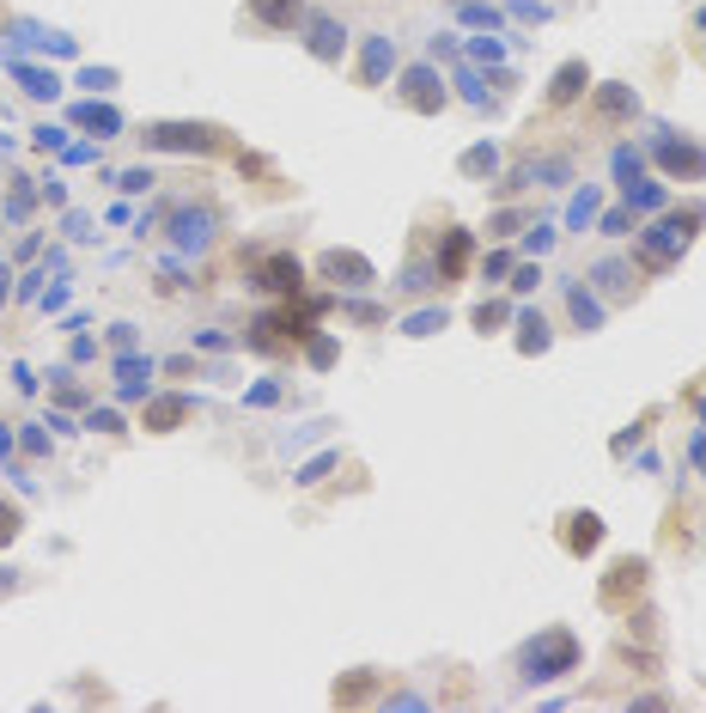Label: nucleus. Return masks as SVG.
Listing matches in <instances>:
<instances>
[{"label": "nucleus", "instance_id": "obj_1", "mask_svg": "<svg viewBox=\"0 0 706 713\" xmlns=\"http://www.w3.org/2000/svg\"><path fill=\"white\" fill-rule=\"evenodd\" d=\"M147 147H159V153H214L219 128H207V123H159V128H147Z\"/></svg>", "mask_w": 706, "mask_h": 713}, {"label": "nucleus", "instance_id": "obj_2", "mask_svg": "<svg viewBox=\"0 0 706 713\" xmlns=\"http://www.w3.org/2000/svg\"><path fill=\"white\" fill-rule=\"evenodd\" d=\"M524 677H560V671H572L579 665V647H572V635H560V628H554V635H542V647H530L524 652Z\"/></svg>", "mask_w": 706, "mask_h": 713}, {"label": "nucleus", "instance_id": "obj_3", "mask_svg": "<svg viewBox=\"0 0 706 713\" xmlns=\"http://www.w3.org/2000/svg\"><path fill=\"white\" fill-rule=\"evenodd\" d=\"M323 275L341 280V287H366V280H371V263H366V257H353V250H348V257H341V250H329V257H323Z\"/></svg>", "mask_w": 706, "mask_h": 713}, {"label": "nucleus", "instance_id": "obj_4", "mask_svg": "<svg viewBox=\"0 0 706 713\" xmlns=\"http://www.w3.org/2000/svg\"><path fill=\"white\" fill-rule=\"evenodd\" d=\"M305 0H250V18L268 25V32H292V18H299Z\"/></svg>", "mask_w": 706, "mask_h": 713}, {"label": "nucleus", "instance_id": "obj_5", "mask_svg": "<svg viewBox=\"0 0 706 713\" xmlns=\"http://www.w3.org/2000/svg\"><path fill=\"white\" fill-rule=\"evenodd\" d=\"M584 86H591V67H584V62H567L560 74H554V86H549V104H572Z\"/></svg>", "mask_w": 706, "mask_h": 713}, {"label": "nucleus", "instance_id": "obj_6", "mask_svg": "<svg viewBox=\"0 0 706 713\" xmlns=\"http://www.w3.org/2000/svg\"><path fill=\"white\" fill-rule=\"evenodd\" d=\"M311 55H317V62H341V25L336 18H311Z\"/></svg>", "mask_w": 706, "mask_h": 713}, {"label": "nucleus", "instance_id": "obj_7", "mask_svg": "<svg viewBox=\"0 0 706 713\" xmlns=\"http://www.w3.org/2000/svg\"><path fill=\"white\" fill-rule=\"evenodd\" d=\"M658 153H664V165L670 171H689V177H706V147H689V153H682V147H676L670 135L658 140Z\"/></svg>", "mask_w": 706, "mask_h": 713}, {"label": "nucleus", "instance_id": "obj_8", "mask_svg": "<svg viewBox=\"0 0 706 713\" xmlns=\"http://www.w3.org/2000/svg\"><path fill=\"white\" fill-rule=\"evenodd\" d=\"M402 86H408V104H415V110H439V104H445V92H432L439 79H432L427 67H408V79H402Z\"/></svg>", "mask_w": 706, "mask_h": 713}, {"label": "nucleus", "instance_id": "obj_9", "mask_svg": "<svg viewBox=\"0 0 706 713\" xmlns=\"http://www.w3.org/2000/svg\"><path fill=\"white\" fill-rule=\"evenodd\" d=\"M597 116H609V123L615 116H640V98H633L628 86H603L597 92Z\"/></svg>", "mask_w": 706, "mask_h": 713}, {"label": "nucleus", "instance_id": "obj_10", "mask_svg": "<svg viewBox=\"0 0 706 713\" xmlns=\"http://www.w3.org/2000/svg\"><path fill=\"white\" fill-rule=\"evenodd\" d=\"M207 214H177V245H207Z\"/></svg>", "mask_w": 706, "mask_h": 713}, {"label": "nucleus", "instance_id": "obj_11", "mask_svg": "<svg viewBox=\"0 0 706 713\" xmlns=\"http://www.w3.org/2000/svg\"><path fill=\"white\" fill-rule=\"evenodd\" d=\"M189 415V403H159L153 415H147V427H153V434H171V421H184Z\"/></svg>", "mask_w": 706, "mask_h": 713}, {"label": "nucleus", "instance_id": "obj_12", "mask_svg": "<svg viewBox=\"0 0 706 713\" xmlns=\"http://www.w3.org/2000/svg\"><path fill=\"white\" fill-rule=\"evenodd\" d=\"M530 348H549V324H542L537 311H524V354Z\"/></svg>", "mask_w": 706, "mask_h": 713}, {"label": "nucleus", "instance_id": "obj_13", "mask_svg": "<svg viewBox=\"0 0 706 713\" xmlns=\"http://www.w3.org/2000/svg\"><path fill=\"white\" fill-rule=\"evenodd\" d=\"M384 62H390V43H384V37H371V43H366V79L384 74Z\"/></svg>", "mask_w": 706, "mask_h": 713}, {"label": "nucleus", "instance_id": "obj_14", "mask_svg": "<svg viewBox=\"0 0 706 713\" xmlns=\"http://www.w3.org/2000/svg\"><path fill=\"white\" fill-rule=\"evenodd\" d=\"M13 530H18V506H7V500H0V543H7Z\"/></svg>", "mask_w": 706, "mask_h": 713}]
</instances>
